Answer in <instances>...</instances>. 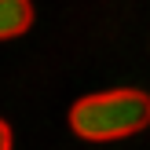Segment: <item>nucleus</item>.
Returning a JSON list of instances; mask_svg holds the SVG:
<instances>
[{
    "label": "nucleus",
    "instance_id": "obj_3",
    "mask_svg": "<svg viewBox=\"0 0 150 150\" xmlns=\"http://www.w3.org/2000/svg\"><path fill=\"white\" fill-rule=\"evenodd\" d=\"M15 143H11V125L7 121H0V150H11Z\"/></svg>",
    "mask_w": 150,
    "mask_h": 150
},
{
    "label": "nucleus",
    "instance_id": "obj_2",
    "mask_svg": "<svg viewBox=\"0 0 150 150\" xmlns=\"http://www.w3.org/2000/svg\"><path fill=\"white\" fill-rule=\"evenodd\" d=\"M33 26V4L29 0H0V40L22 37Z\"/></svg>",
    "mask_w": 150,
    "mask_h": 150
},
{
    "label": "nucleus",
    "instance_id": "obj_1",
    "mask_svg": "<svg viewBox=\"0 0 150 150\" xmlns=\"http://www.w3.org/2000/svg\"><path fill=\"white\" fill-rule=\"evenodd\" d=\"M146 125H150V95L139 88H114V92L84 95L70 110V128L92 143L136 136Z\"/></svg>",
    "mask_w": 150,
    "mask_h": 150
}]
</instances>
